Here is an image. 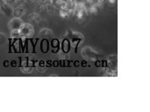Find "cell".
Instances as JSON below:
<instances>
[{"label": "cell", "mask_w": 150, "mask_h": 112, "mask_svg": "<svg viewBox=\"0 0 150 112\" xmlns=\"http://www.w3.org/2000/svg\"><path fill=\"white\" fill-rule=\"evenodd\" d=\"M23 21L21 18L15 17L8 22V27L11 31H18Z\"/></svg>", "instance_id": "7a4b0ae2"}, {"label": "cell", "mask_w": 150, "mask_h": 112, "mask_svg": "<svg viewBox=\"0 0 150 112\" xmlns=\"http://www.w3.org/2000/svg\"><path fill=\"white\" fill-rule=\"evenodd\" d=\"M25 13V9L23 6H18L14 10H13V15L14 17H17V18H21Z\"/></svg>", "instance_id": "3957f363"}, {"label": "cell", "mask_w": 150, "mask_h": 112, "mask_svg": "<svg viewBox=\"0 0 150 112\" xmlns=\"http://www.w3.org/2000/svg\"><path fill=\"white\" fill-rule=\"evenodd\" d=\"M52 31L49 29H42L40 32V34L42 36V37H50V36L52 35Z\"/></svg>", "instance_id": "5b68a950"}, {"label": "cell", "mask_w": 150, "mask_h": 112, "mask_svg": "<svg viewBox=\"0 0 150 112\" xmlns=\"http://www.w3.org/2000/svg\"><path fill=\"white\" fill-rule=\"evenodd\" d=\"M6 0H0V8L2 7L5 4H6Z\"/></svg>", "instance_id": "52a82bcc"}, {"label": "cell", "mask_w": 150, "mask_h": 112, "mask_svg": "<svg viewBox=\"0 0 150 112\" xmlns=\"http://www.w3.org/2000/svg\"><path fill=\"white\" fill-rule=\"evenodd\" d=\"M7 40V37L4 34L0 33V46L3 45L6 42V41Z\"/></svg>", "instance_id": "8992f818"}, {"label": "cell", "mask_w": 150, "mask_h": 112, "mask_svg": "<svg viewBox=\"0 0 150 112\" xmlns=\"http://www.w3.org/2000/svg\"><path fill=\"white\" fill-rule=\"evenodd\" d=\"M18 32L20 35L23 36V37H32L33 34H34L35 31L33 26L31 24L23 22L21 26L19 28Z\"/></svg>", "instance_id": "6da1fadb"}, {"label": "cell", "mask_w": 150, "mask_h": 112, "mask_svg": "<svg viewBox=\"0 0 150 112\" xmlns=\"http://www.w3.org/2000/svg\"><path fill=\"white\" fill-rule=\"evenodd\" d=\"M29 20L30 21L36 22V23H38L40 21L41 18L39 15L37 14V13H32L29 15Z\"/></svg>", "instance_id": "277c9868"}]
</instances>
